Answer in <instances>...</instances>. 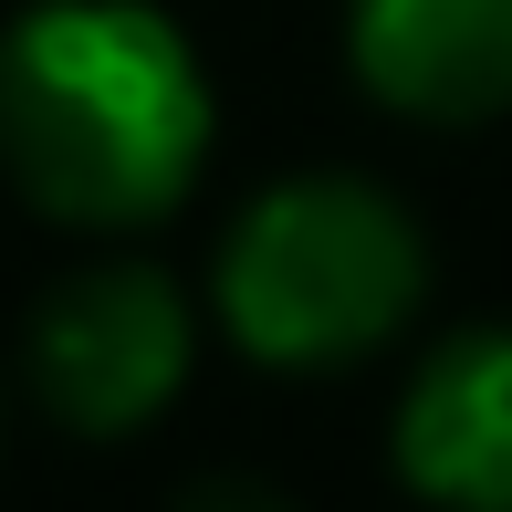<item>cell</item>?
<instances>
[{"mask_svg": "<svg viewBox=\"0 0 512 512\" xmlns=\"http://www.w3.org/2000/svg\"><path fill=\"white\" fill-rule=\"evenodd\" d=\"M0 157L53 220L136 230L209 157V74L147 0H42L0 42Z\"/></svg>", "mask_w": 512, "mask_h": 512, "instance_id": "cell-1", "label": "cell"}, {"mask_svg": "<svg viewBox=\"0 0 512 512\" xmlns=\"http://www.w3.org/2000/svg\"><path fill=\"white\" fill-rule=\"evenodd\" d=\"M418 220L366 178H283L220 241V324L262 366H345L418 314Z\"/></svg>", "mask_w": 512, "mask_h": 512, "instance_id": "cell-2", "label": "cell"}, {"mask_svg": "<svg viewBox=\"0 0 512 512\" xmlns=\"http://www.w3.org/2000/svg\"><path fill=\"white\" fill-rule=\"evenodd\" d=\"M32 387L63 429H147L189 387V304L157 262H95L42 293L32 314Z\"/></svg>", "mask_w": 512, "mask_h": 512, "instance_id": "cell-3", "label": "cell"}, {"mask_svg": "<svg viewBox=\"0 0 512 512\" xmlns=\"http://www.w3.org/2000/svg\"><path fill=\"white\" fill-rule=\"evenodd\" d=\"M356 74L398 115L481 126L512 105V0H356Z\"/></svg>", "mask_w": 512, "mask_h": 512, "instance_id": "cell-4", "label": "cell"}, {"mask_svg": "<svg viewBox=\"0 0 512 512\" xmlns=\"http://www.w3.org/2000/svg\"><path fill=\"white\" fill-rule=\"evenodd\" d=\"M398 471L439 512H512V335H450L408 377Z\"/></svg>", "mask_w": 512, "mask_h": 512, "instance_id": "cell-5", "label": "cell"}, {"mask_svg": "<svg viewBox=\"0 0 512 512\" xmlns=\"http://www.w3.org/2000/svg\"><path fill=\"white\" fill-rule=\"evenodd\" d=\"M178 512H293V502L262 492V481H241V471H220V481H189V492H178Z\"/></svg>", "mask_w": 512, "mask_h": 512, "instance_id": "cell-6", "label": "cell"}]
</instances>
